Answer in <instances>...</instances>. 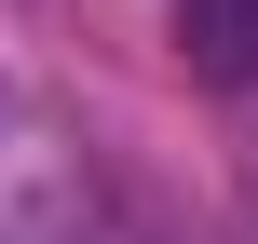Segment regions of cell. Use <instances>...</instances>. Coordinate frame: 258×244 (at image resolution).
<instances>
[{"label":"cell","mask_w":258,"mask_h":244,"mask_svg":"<svg viewBox=\"0 0 258 244\" xmlns=\"http://www.w3.org/2000/svg\"><path fill=\"white\" fill-rule=\"evenodd\" d=\"M0 244H150V231H136V204H122L82 149L0 136Z\"/></svg>","instance_id":"cell-1"},{"label":"cell","mask_w":258,"mask_h":244,"mask_svg":"<svg viewBox=\"0 0 258 244\" xmlns=\"http://www.w3.org/2000/svg\"><path fill=\"white\" fill-rule=\"evenodd\" d=\"M177 54L204 82H258V0H177Z\"/></svg>","instance_id":"cell-2"}]
</instances>
